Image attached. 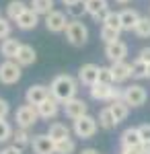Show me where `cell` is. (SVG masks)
Masks as SVG:
<instances>
[{
    "mask_svg": "<svg viewBox=\"0 0 150 154\" xmlns=\"http://www.w3.org/2000/svg\"><path fill=\"white\" fill-rule=\"evenodd\" d=\"M49 93L52 97L58 101V103H66L70 99H74L76 93H78V82H76V78L74 76H70V74H60L56 76L52 84H49Z\"/></svg>",
    "mask_w": 150,
    "mask_h": 154,
    "instance_id": "1",
    "label": "cell"
},
{
    "mask_svg": "<svg viewBox=\"0 0 150 154\" xmlns=\"http://www.w3.org/2000/svg\"><path fill=\"white\" fill-rule=\"evenodd\" d=\"M64 33H66V41L74 48H82L89 41V29L80 21H68V27Z\"/></svg>",
    "mask_w": 150,
    "mask_h": 154,
    "instance_id": "2",
    "label": "cell"
},
{
    "mask_svg": "<svg viewBox=\"0 0 150 154\" xmlns=\"http://www.w3.org/2000/svg\"><path fill=\"white\" fill-rule=\"evenodd\" d=\"M97 128H99V121L92 117V115H82L80 119H74V125H72V131L76 138H82V140H89L97 134Z\"/></svg>",
    "mask_w": 150,
    "mask_h": 154,
    "instance_id": "3",
    "label": "cell"
},
{
    "mask_svg": "<svg viewBox=\"0 0 150 154\" xmlns=\"http://www.w3.org/2000/svg\"><path fill=\"white\" fill-rule=\"evenodd\" d=\"M39 113H37V107L29 105V103H25L17 109V113H14V121H17V128H25V130H29V128H33L35 123L39 121Z\"/></svg>",
    "mask_w": 150,
    "mask_h": 154,
    "instance_id": "4",
    "label": "cell"
},
{
    "mask_svg": "<svg viewBox=\"0 0 150 154\" xmlns=\"http://www.w3.org/2000/svg\"><path fill=\"white\" fill-rule=\"evenodd\" d=\"M23 76V66L17 64V60H4L0 64V82L2 84H17Z\"/></svg>",
    "mask_w": 150,
    "mask_h": 154,
    "instance_id": "5",
    "label": "cell"
},
{
    "mask_svg": "<svg viewBox=\"0 0 150 154\" xmlns=\"http://www.w3.org/2000/svg\"><path fill=\"white\" fill-rule=\"evenodd\" d=\"M148 99V93L142 84H132V86H126V93H123V101H126L130 107H142Z\"/></svg>",
    "mask_w": 150,
    "mask_h": 154,
    "instance_id": "6",
    "label": "cell"
},
{
    "mask_svg": "<svg viewBox=\"0 0 150 154\" xmlns=\"http://www.w3.org/2000/svg\"><path fill=\"white\" fill-rule=\"evenodd\" d=\"M45 29L47 31H52V33H64L66 31V27H68V21H66V14L62 11H54L45 14Z\"/></svg>",
    "mask_w": 150,
    "mask_h": 154,
    "instance_id": "7",
    "label": "cell"
},
{
    "mask_svg": "<svg viewBox=\"0 0 150 154\" xmlns=\"http://www.w3.org/2000/svg\"><path fill=\"white\" fill-rule=\"evenodd\" d=\"M64 113H66V117H70L72 121H74V119H80L82 115L89 113V105H86L84 99L74 97V99H70V101L64 103Z\"/></svg>",
    "mask_w": 150,
    "mask_h": 154,
    "instance_id": "8",
    "label": "cell"
},
{
    "mask_svg": "<svg viewBox=\"0 0 150 154\" xmlns=\"http://www.w3.org/2000/svg\"><path fill=\"white\" fill-rule=\"evenodd\" d=\"M31 148L35 154H56V142L47 134H37L31 140Z\"/></svg>",
    "mask_w": 150,
    "mask_h": 154,
    "instance_id": "9",
    "label": "cell"
},
{
    "mask_svg": "<svg viewBox=\"0 0 150 154\" xmlns=\"http://www.w3.org/2000/svg\"><path fill=\"white\" fill-rule=\"evenodd\" d=\"M49 95H52V93H49V86L33 84V86H29V88H27V93H25V101H27L29 105L37 107V105H41Z\"/></svg>",
    "mask_w": 150,
    "mask_h": 154,
    "instance_id": "10",
    "label": "cell"
},
{
    "mask_svg": "<svg viewBox=\"0 0 150 154\" xmlns=\"http://www.w3.org/2000/svg\"><path fill=\"white\" fill-rule=\"evenodd\" d=\"M84 4H86V12L91 14L97 23H103L105 17L109 14L107 0H84Z\"/></svg>",
    "mask_w": 150,
    "mask_h": 154,
    "instance_id": "11",
    "label": "cell"
},
{
    "mask_svg": "<svg viewBox=\"0 0 150 154\" xmlns=\"http://www.w3.org/2000/svg\"><path fill=\"white\" fill-rule=\"evenodd\" d=\"M126 56H127V45L121 41V39L105 45V58L109 60L111 64H113V62H123Z\"/></svg>",
    "mask_w": 150,
    "mask_h": 154,
    "instance_id": "12",
    "label": "cell"
},
{
    "mask_svg": "<svg viewBox=\"0 0 150 154\" xmlns=\"http://www.w3.org/2000/svg\"><path fill=\"white\" fill-rule=\"evenodd\" d=\"M78 80L84 86H89V88H91L92 84H97V80H99V66L97 64H84V66H80Z\"/></svg>",
    "mask_w": 150,
    "mask_h": 154,
    "instance_id": "13",
    "label": "cell"
},
{
    "mask_svg": "<svg viewBox=\"0 0 150 154\" xmlns=\"http://www.w3.org/2000/svg\"><path fill=\"white\" fill-rule=\"evenodd\" d=\"M60 105H62V103H58L54 97L49 95L41 105H37V113H39L41 119H54L60 113Z\"/></svg>",
    "mask_w": 150,
    "mask_h": 154,
    "instance_id": "14",
    "label": "cell"
},
{
    "mask_svg": "<svg viewBox=\"0 0 150 154\" xmlns=\"http://www.w3.org/2000/svg\"><path fill=\"white\" fill-rule=\"evenodd\" d=\"M14 23H17V27H19L21 31H31V29H35L37 23H39V14H37L33 8H27Z\"/></svg>",
    "mask_w": 150,
    "mask_h": 154,
    "instance_id": "15",
    "label": "cell"
},
{
    "mask_svg": "<svg viewBox=\"0 0 150 154\" xmlns=\"http://www.w3.org/2000/svg\"><path fill=\"white\" fill-rule=\"evenodd\" d=\"M142 138H140L138 128H127L123 134H121V150L126 148H140L142 146Z\"/></svg>",
    "mask_w": 150,
    "mask_h": 154,
    "instance_id": "16",
    "label": "cell"
},
{
    "mask_svg": "<svg viewBox=\"0 0 150 154\" xmlns=\"http://www.w3.org/2000/svg\"><path fill=\"white\" fill-rule=\"evenodd\" d=\"M111 72H113V78L115 82H126L132 78V64L130 62H113L111 64Z\"/></svg>",
    "mask_w": 150,
    "mask_h": 154,
    "instance_id": "17",
    "label": "cell"
},
{
    "mask_svg": "<svg viewBox=\"0 0 150 154\" xmlns=\"http://www.w3.org/2000/svg\"><path fill=\"white\" fill-rule=\"evenodd\" d=\"M21 41L19 39H14V37H8V39H2V43H0V54L4 56V60H14L17 58V54H19V49H21Z\"/></svg>",
    "mask_w": 150,
    "mask_h": 154,
    "instance_id": "18",
    "label": "cell"
},
{
    "mask_svg": "<svg viewBox=\"0 0 150 154\" xmlns=\"http://www.w3.org/2000/svg\"><path fill=\"white\" fill-rule=\"evenodd\" d=\"M119 19H121V29L123 31H134L138 21H140V14L134 8H123V11L119 12Z\"/></svg>",
    "mask_w": 150,
    "mask_h": 154,
    "instance_id": "19",
    "label": "cell"
},
{
    "mask_svg": "<svg viewBox=\"0 0 150 154\" xmlns=\"http://www.w3.org/2000/svg\"><path fill=\"white\" fill-rule=\"evenodd\" d=\"M14 60H17V64H19V66H23V68H25V66H31V64H35V60H37V51H35V48L23 43Z\"/></svg>",
    "mask_w": 150,
    "mask_h": 154,
    "instance_id": "20",
    "label": "cell"
},
{
    "mask_svg": "<svg viewBox=\"0 0 150 154\" xmlns=\"http://www.w3.org/2000/svg\"><path fill=\"white\" fill-rule=\"evenodd\" d=\"M45 134L52 138V140H54V142H62V140L70 138V128L66 125V123H60V121H56V123H52V125L47 128Z\"/></svg>",
    "mask_w": 150,
    "mask_h": 154,
    "instance_id": "21",
    "label": "cell"
},
{
    "mask_svg": "<svg viewBox=\"0 0 150 154\" xmlns=\"http://www.w3.org/2000/svg\"><path fill=\"white\" fill-rule=\"evenodd\" d=\"M99 128H103V130H115V125H117V121L115 117H113V113H111V109H109V105L103 107L101 111H99Z\"/></svg>",
    "mask_w": 150,
    "mask_h": 154,
    "instance_id": "22",
    "label": "cell"
},
{
    "mask_svg": "<svg viewBox=\"0 0 150 154\" xmlns=\"http://www.w3.org/2000/svg\"><path fill=\"white\" fill-rule=\"evenodd\" d=\"M29 6L25 4L23 0H11L8 4H6V19H11V21H17L25 11H27Z\"/></svg>",
    "mask_w": 150,
    "mask_h": 154,
    "instance_id": "23",
    "label": "cell"
},
{
    "mask_svg": "<svg viewBox=\"0 0 150 154\" xmlns=\"http://www.w3.org/2000/svg\"><path fill=\"white\" fill-rule=\"evenodd\" d=\"M109 109H111V113H113V117H115L117 123H121L123 119H127L130 115V105H127L126 101H115V103H109Z\"/></svg>",
    "mask_w": 150,
    "mask_h": 154,
    "instance_id": "24",
    "label": "cell"
},
{
    "mask_svg": "<svg viewBox=\"0 0 150 154\" xmlns=\"http://www.w3.org/2000/svg\"><path fill=\"white\" fill-rule=\"evenodd\" d=\"M31 136H29V130H25V128H17V130L12 131V144L14 146H19V148H27V146H31Z\"/></svg>",
    "mask_w": 150,
    "mask_h": 154,
    "instance_id": "25",
    "label": "cell"
},
{
    "mask_svg": "<svg viewBox=\"0 0 150 154\" xmlns=\"http://www.w3.org/2000/svg\"><path fill=\"white\" fill-rule=\"evenodd\" d=\"M109 95H111V86H107V84H92L91 86V99L95 101H109Z\"/></svg>",
    "mask_w": 150,
    "mask_h": 154,
    "instance_id": "26",
    "label": "cell"
},
{
    "mask_svg": "<svg viewBox=\"0 0 150 154\" xmlns=\"http://www.w3.org/2000/svg\"><path fill=\"white\" fill-rule=\"evenodd\" d=\"M29 8H33L37 14H49V12L54 11V0H31V6Z\"/></svg>",
    "mask_w": 150,
    "mask_h": 154,
    "instance_id": "27",
    "label": "cell"
},
{
    "mask_svg": "<svg viewBox=\"0 0 150 154\" xmlns=\"http://www.w3.org/2000/svg\"><path fill=\"white\" fill-rule=\"evenodd\" d=\"M132 78H148V64L140 58L132 62Z\"/></svg>",
    "mask_w": 150,
    "mask_h": 154,
    "instance_id": "28",
    "label": "cell"
},
{
    "mask_svg": "<svg viewBox=\"0 0 150 154\" xmlns=\"http://www.w3.org/2000/svg\"><path fill=\"white\" fill-rule=\"evenodd\" d=\"M134 33H136V37H140V39H148L150 37V17H140Z\"/></svg>",
    "mask_w": 150,
    "mask_h": 154,
    "instance_id": "29",
    "label": "cell"
},
{
    "mask_svg": "<svg viewBox=\"0 0 150 154\" xmlns=\"http://www.w3.org/2000/svg\"><path fill=\"white\" fill-rule=\"evenodd\" d=\"M66 11H68V14L72 17V21H78L80 17L89 14V12H86V4H84V0H80V2H74V4L66 6Z\"/></svg>",
    "mask_w": 150,
    "mask_h": 154,
    "instance_id": "30",
    "label": "cell"
},
{
    "mask_svg": "<svg viewBox=\"0 0 150 154\" xmlns=\"http://www.w3.org/2000/svg\"><path fill=\"white\" fill-rule=\"evenodd\" d=\"M74 152H76V142L72 138L56 142V154H74Z\"/></svg>",
    "mask_w": 150,
    "mask_h": 154,
    "instance_id": "31",
    "label": "cell"
},
{
    "mask_svg": "<svg viewBox=\"0 0 150 154\" xmlns=\"http://www.w3.org/2000/svg\"><path fill=\"white\" fill-rule=\"evenodd\" d=\"M119 33H121V31H115V29H111V27H101V33H99V35H101V39H103L105 41V45H107V43H113V41H119Z\"/></svg>",
    "mask_w": 150,
    "mask_h": 154,
    "instance_id": "32",
    "label": "cell"
},
{
    "mask_svg": "<svg viewBox=\"0 0 150 154\" xmlns=\"http://www.w3.org/2000/svg\"><path fill=\"white\" fill-rule=\"evenodd\" d=\"M97 82L107 84V86H113L115 84V78H113V72H111V66L105 68V66H99V80Z\"/></svg>",
    "mask_w": 150,
    "mask_h": 154,
    "instance_id": "33",
    "label": "cell"
},
{
    "mask_svg": "<svg viewBox=\"0 0 150 154\" xmlns=\"http://www.w3.org/2000/svg\"><path fill=\"white\" fill-rule=\"evenodd\" d=\"M103 25H105V27H111V29H115V31H123V29H121V19H119V12L109 11V14L105 17Z\"/></svg>",
    "mask_w": 150,
    "mask_h": 154,
    "instance_id": "34",
    "label": "cell"
},
{
    "mask_svg": "<svg viewBox=\"0 0 150 154\" xmlns=\"http://www.w3.org/2000/svg\"><path fill=\"white\" fill-rule=\"evenodd\" d=\"M12 125L6 119H0V144H6L8 140H12Z\"/></svg>",
    "mask_w": 150,
    "mask_h": 154,
    "instance_id": "35",
    "label": "cell"
},
{
    "mask_svg": "<svg viewBox=\"0 0 150 154\" xmlns=\"http://www.w3.org/2000/svg\"><path fill=\"white\" fill-rule=\"evenodd\" d=\"M12 33V25H11V19L6 17H0V39H8Z\"/></svg>",
    "mask_w": 150,
    "mask_h": 154,
    "instance_id": "36",
    "label": "cell"
},
{
    "mask_svg": "<svg viewBox=\"0 0 150 154\" xmlns=\"http://www.w3.org/2000/svg\"><path fill=\"white\" fill-rule=\"evenodd\" d=\"M123 93H126V88H119V86H111V95H109V101L107 103H115V101H123Z\"/></svg>",
    "mask_w": 150,
    "mask_h": 154,
    "instance_id": "37",
    "label": "cell"
},
{
    "mask_svg": "<svg viewBox=\"0 0 150 154\" xmlns=\"http://www.w3.org/2000/svg\"><path fill=\"white\" fill-rule=\"evenodd\" d=\"M138 131H140L142 142H150V123H142L138 128Z\"/></svg>",
    "mask_w": 150,
    "mask_h": 154,
    "instance_id": "38",
    "label": "cell"
},
{
    "mask_svg": "<svg viewBox=\"0 0 150 154\" xmlns=\"http://www.w3.org/2000/svg\"><path fill=\"white\" fill-rule=\"evenodd\" d=\"M11 113V105L6 99H0V119H6V115Z\"/></svg>",
    "mask_w": 150,
    "mask_h": 154,
    "instance_id": "39",
    "label": "cell"
},
{
    "mask_svg": "<svg viewBox=\"0 0 150 154\" xmlns=\"http://www.w3.org/2000/svg\"><path fill=\"white\" fill-rule=\"evenodd\" d=\"M0 154H23V148H19V146L11 144V146H4V148L0 150Z\"/></svg>",
    "mask_w": 150,
    "mask_h": 154,
    "instance_id": "40",
    "label": "cell"
},
{
    "mask_svg": "<svg viewBox=\"0 0 150 154\" xmlns=\"http://www.w3.org/2000/svg\"><path fill=\"white\" fill-rule=\"evenodd\" d=\"M138 58L142 60V62H146V64H150V48H142L138 54Z\"/></svg>",
    "mask_w": 150,
    "mask_h": 154,
    "instance_id": "41",
    "label": "cell"
},
{
    "mask_svg": "<svg viewBox=\"0 0 150 154\" xmlns=\"http://www.w3.org/2000/svg\"><path fill=\"white\" fill-rule=\"evenodd\" d=\"M142 150L140 148H126V150H121V154H140Z\"/></svg>",
    "mask_w": 150,
    "mask_h": 154,
    "instance_id": "42",
    "label": "cell"
},
{
    "mask_svg": "<svg viewBox=\"0 0 150 154\" xmlns=\"http://www.w3.org/2000/svg\"><path fill=\"white\" fill-rule=\"evenodd\" d=\"M80 154H101V152H99V150H95V148H84Z\"/></svg>",
    "mask_w": 150,
    "mask_h": 154,
    "instance_id": "43",
    "label": "cell"
},
{
    "mask_svg": "<svg viewBox=\"0 0 150 154\" xmlns=\"http://www.w3.org/2000/svg\"><path fill=\"white\" fill-rule=\"evenodd\" d=\"M62 4H66V6H70V4H74V2H80V0H60Z\"/></svg>",
    "mask_w": 150,
    "mask_h": 154,
    "instance_id": "44",
    "label": "cell"
},
{
    "mask_svg": "<svg viewBox=\"0 0 150 154\" xmlns=\"http://www.w3.org/2000/svg\"><path fill=\"white\" fill-rule=\"evenodd\" d=\"M117 4H127V2H130V0H115Z\"/></svg>",
    "mask_w": 150,
    "mask_h": 154,
    "instance_id": "45",
    "label": "cell"
},
{
    "mask_svg": "<svg viewBox=\"0 0 150 154\" xmlns=\"http://www.w3.org/2000/svg\"><path fill=\"white\" fill-rule=\"evenodd\" d=\"M148 78H150V64H148Z\"/></svg>",
    "mask_w": 150,
    "mask_h": 154,
    "instance_id": "46",
    "label": "cell"
},
{
    "mask_svg": "<svg viewBox=\"0 0 150 154\" xmlns=\"http://www.w3.org/2000/svg\"><path fill=\"white\" fill-rule=\"evenodd\" d=\"M140 154H150V152H140Z\"/></svg>",
    "mask_w": 150,
    "mask_h": 154,
    "instance_id": "47",
    "label": "cell"
},
{
    "mask_svg": "<svg viewBox=\"0 0 150 154\" xmlns=\"http://www.w3.org/2000/svg\"><path fill=\"white\" fill-rule=\"evenodd\" d=\"M148 144H150V142H148Z\"/></svg>",
    "mask_w": 150,
    "mask_h": 154,
    "instance_id": "48",
    "label": "cell"
}]
</instances>
